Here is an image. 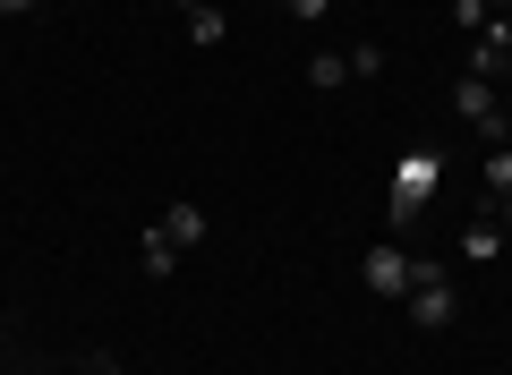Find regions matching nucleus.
Returning <instances> with one entry per match:
<instances>
[{"instance_id":"2","label":"nucleus","mask_w":512,"mask_h":375,"mask_svg":"<svg viewBox=\"0 0 512 375\" xmlns=\"http://www.w3.org/2000/svg\"><path fill=\"white\" fill-rule=\"evenodd\" d=\"M410 324H419V333H444V324H453V265H444V256H410Z\"/></svg>"},{"instance_id":"12","label":"nucleus","mask_w":512,"mask_h":375,"mask_svg":"<svg viewBox=\"0 0 512 375\" xmlns=\"http://www.w3.org/2000/svg\"><path fill=\"white\" fill-rule=\"evenodd\" d=\"M86 375H120V358H111V350H86Z\"/></svg>"},{"instance_id":"5","label":"nucleus","mask_w":512,"mask_h":375,"mask_svg":"<svg viewBox=\"0 0 512 375\" xmlns=\"http://www.w3.org/2000/svg\"><path fill=\"white\" fill-rule=\"evenodd\" d=\"M359 282L376 290V299H402V290H410V256L384 239V248H367V256H359Z\"/></svg>"},{"instance_id":"4","label":"nucleus","mask_w":512,"mask_h":375,"mask_svg":"<svg viewBox=\"0 0 512 375\" xmlns=\"http://www.w3.org/2000/svg\"><path fill=\"white\" fill-rule=\"evenodd\" d=\"M461 60H470L461 77H487V86H495V77L512 69V18H487V26L470 35V52H461Z\"/></svg>"},{"instance_id":"7","label":"nucleus","mask_w":512,"mask_h":375,"mask_svg":"<svg viewBox=\"0 0 512 375\" xmlns=\"http://www.w3.org/2000/svg\"><path fill=\"white\" fill-rule=\"evenodd\" d=\"M487 256H504V222H470V239H461V265H487Z\"/></svg>"},{"instance_id":"13","label":"nucleus","mask_w":512,"mask_h":375,"mask_svg":"<svg viewBox=\"0 0 512 375\" xmlns=\"http://www.w3.org/2000/svg\"><path fill=\"white\" fill-rule=\"evenodd\" d=\"M325 9H333V0H291V18H308V26L325 18Z\"/></svg>"},{"instance_id":"14","label":"nucleus","mask_w":512,"mask_h":375,"mask_svg":"<svg viewBox=\"0 0 512 375\" xmlns=\"http://www.w3.org/2000/svg\"><path fill=\"white\" fill-rule=\"evenodd\" d=\"M26 9H35V0H0V18H26Z\"/></svg>"},{"instance_id":"15","label":"nucleus","mask_w":512,"mask_h":375,"mask_svg":"<svg viewBox=\"0 0 512 375\" xmlns=\"http://www.w3.org/2000/svg\"><path fill=\"white\" fill-rule=\"evenodd\" d=\"M171 9H205V0H171Z\"/></svg>"},{"instance_id":"16","label":"nucleus","mask_w":512,"mask_h":375,"mask_svg":"<svg viewBox=\"0 0 512 375\" xmlns=\"http://www.w3.org/2000/svg\"><path fill=\"white\" fill-rule=\"evenodd\" d=\"M495 18H512V9H495Z\"/></svg>"},{"instance_id":"10","label":"nucleus","mask_w":512,"mask_h":375,"mask_svg":"<svg viewBox=\"0 0 512 375\" xmlns=\"http://www.w3.org/2000/svg\"><path fill=\"white\" fill-rule=\"evenodd\" d=\"M487 197H512V145H487Z\"/></svg>"},{"instance_id":"6","label":"nucleus","mask_w":512,"mask_h":375,"mask_svg":"<svg viewBox=\"0 0 512 375\" xmlns=\"http://www.w3.org/2000/svg\"><path fill=\"white\" fill-rule=\"evenodd\" d=\"M154 231H163V239H171V248H180V256H188V248H205V231H214V222H205V214H197V205H171V214H163V222H154Z\"/></svg>"},{"instance_id":"8","label":"nucleus","mask_w":512,"mask_h":375,"mask_svg":"<svg viewBox=\"0 0 512 375\" xmlns=\"http://www.w3.org/2000/svg\"><path fill=\"white\" fill-rule=\"evenodd\" d=\"M222 35H231V18H222L214 0H205V9H188V43H205V52H214Z\"/></svg>"},{"instance_id":"9","label":"nucleus","mask_w":512,"mask_h":375,"mask_svg":"<svg viewBox=\"0 0 512 375\" xmlns=\"http://www.w3.org/2000/svg\"><path fill=\"white\" fill-rule=\"evenodd\" d=\"M342 77H350V52H316V60H308V86H316V94H333Z\"/></svg>"},{"instance_id":"1","label":"nucleus","mask_w":512,"mask_h":375,"mask_svg":"<svg viewBox=\"0 0 512 375\" xmlns=\"http://www.w3.org/2000/svg\"><path fill=\"white\" fill-rule=\"evenodd\" d=\"M444 179V154L436 145H419V154H402V171H393V197H384V214H393V231H410V222L427 214V197H436Z\"/></svg>"},{"instance_id":"3","label":"nucleus","mask_w":512,"mask_h":375,"mask_svg":"<svg viewBox=\"0 0 512 375\" xmlns=\"http://www.w3.org/2000/svg\"><path fill=\"white\" fill-rule=\"evenodd\" d=\"M453 111H461V120H470L487 145H504V137H512V120H504V94H495L487 77H461V86H453Z\"/></svg>"},{"instance_id":"11","label":"nucleus","mask_w":512,"mask_h":375,"mask_svg":"<svg viewBox=\"0 0 512 375\" xmlns=\"http://www.w3.org/2000/svg\"><path fill=\"white\" fill-rule=\"evenodd\" d=\"M487 18H495L487 0H453V26H461V35H478V26H487Z\"/></svg>"}]
</instances>
